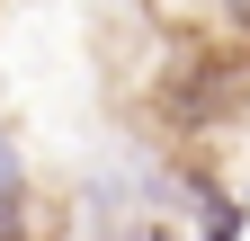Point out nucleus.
Returning a JSON list of instances; mask_svg holds the SVG:
<instances>
[{
    "label": "nucleus",
    "mask_w": 250,
    "mask_h": 241,
    "mask_svg": "<svg viewBox=\"0 0 250 241\" xmlns=\"http://www.w3.org/2000/svg\"><path fill=\"white\" fill-rule=\"evenodd\" d=\"M232 18H250V0H232Z\"/></svg>",
    "instance_id": "obj_2"
},
{
    "label": "nucleus",
    "mask_w": 250,
    "mask_h": 241,
    "mask_svg": "<svg viewBox=\"0 0 250 241\" xmlns=\"http://www.w3.org/2000/svg\"><path fill=\"white\" fill-rule=\"evenodd\" d=\"M206 241H241V205H206Z\"/></svg>",
    "instance_id": "obj_1"
}]
</instances>
